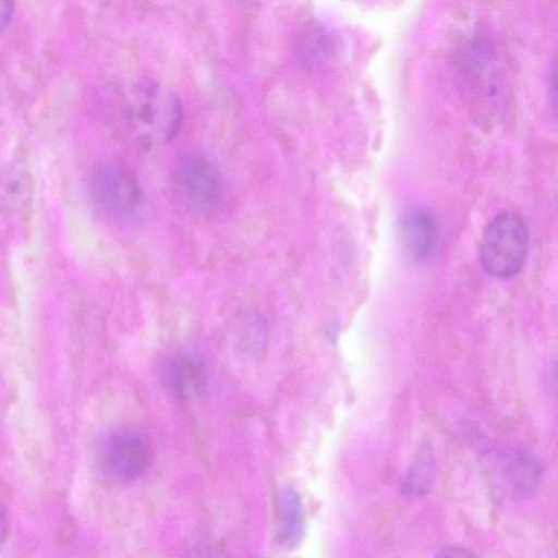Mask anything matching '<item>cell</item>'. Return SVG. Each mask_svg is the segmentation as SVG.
I'll use <instances>...</instances> for the list:
<instances>
[{
    "instance_id": "cell-1",
    "label": "cell",
    "mask_w": 558,
    "mask_h": 558,
    "mask_svg": "<svg viewBox=\"0 0 558 558\" xmlns=\"http://www.w3.org/2000/svg\"><path fill=\"white\" fill-rule=\"evenodd\" d=\"M116 124L133 145L149 149L171 141L182 123V105L175 94L150 78L126 86L119 95Z\"/></svg>"
},
{
    "instance_id": "cell-2",
    "label": "cell",
    "mask_w": 558,
    "mask_h": 558,
    "mask_svg": "<svg viewBox=\"0 0 558 558\" xmlns=\"http://www.w3.org/2000/svg\"><path fill=\"white\" fill-rule=\"evenodd\" d=\"M168 191L179 209L198 219L218 216L229 201L228 186L219 168L204 153L194 149L174 158Z\"/></svg>"
},
{
    "instance_id": "cell-3",
    "label": "cell",
    "mask_w": 558,
    "mask_h": 558,
    "mask_svg": "<svg viewBox=\"0 0 558 558\" xmlns=\"http://www.w3.org/2000/svg\"><path fill=\"white\" fill-rule=\"evenodd\" d=\"M529 250V231L522 217L512 211L497 214L487 225L480 245L484 269L499 278L517 275Z\"/></svg>"
},
{
    "instance_id": "cell-4",
    "label": "cell",
    "mask_w": 558,
    "mask_h": 558,
    "mask_svg": "<svg viewBox=\"0 0 558 558\" xmlns=\"http://www.w3.org/2000/svg\"><path fill=\"white\" fill-rule=\"evenodd\" d=\"M88 187L93 204L105 216L129 218L142 206L140 181L134 171L122 161L110 159L96 166Z\"/></svg>"
},
{
    "instance_id": "cell-5",
    "label": "cell",
    "mask_w": 558,
    "mask_h": 558,
    "mask_svg": "<svg viewBox=\"0 0 558 558\" xmlns=\"http://www.w3.org/2000/svg\"><path fill=\"white\" fill-rule=\"evenodd\" d=\"M485 466L492 481L509 497L526 498L538 487L542 468L532 452L522 448H499L486 453Z\"/></svg>"
},
{
    "instance_id": "cell-6",
    "label": "cell",
    "mask_w": 558,
    "mask_h": 558,
    "mask_svg": "<svg viewBox=\"0 0 558 558\" xmlns=\"http://www.w3.org/2000/svg\"><path fill=\"white\" fill-rule=\"evenodd\" d=\"M151 458L148 441L134 432H121L104 444L100 464L105 475L114 483H129L141 476Z\"/></svg>"
},
{
    "instance_id": "cell-7",
    "label": "cell",
    "mask_w": 558,
    "mask_h": 558,
    "mask_svg": "<svg viewBox=\"0 0 558 558\" xmlns=\"http://www.w3.org/2000/svg\"><path fill=\"white\" fill-rule=\"evenodd\" d=\"M398 232L401 248L410 260L421 263L434 253L438 228L428 208L414 206L407 209L400 218Z\"/></svg>"
},
{
    "instance_id": "cell-8",
    "label": "cell",
    "mask_w": 558,
    "mask_h": 558,
    "mask_svg": "<svg viewBox=\"0 0 558 558\" xmlns=\"http://www.w3.org/2000/svg\"><path fill=\"white\" fill-rule=\"evenodd\" d=\"M33 177L22 161H11L0 170V210L15 214L32 199Z\"/></svg>"
},
{
    "instance_id": "cell-9",
    "label": "cell",
    "mask_w": 558,
    "mask_h": 558,
    "mask_svg": "<svg viewBox=\"0 0 558 558\" xmlns=\"http://www.w3.org/2000/svg\"><path fill=\"white\" fill-rule=\"evenodd\" d=\"M304 508L298 490L292 486L281 489L278 500V539L287 548L296 546L304 532Z\"/></svg>"
},
{
    "instance_id": "cell-10",
    "label": "cell",
    "mask_w": 558,
    "mask_h": 558,
    "mask_svg": "<svg viewBox=\"0 0 558 558\" xmlns=\"http://www.w3.org/2000/svg\"><path fill=\"white\" fill-rule=\"evenodd\" d=\"M168 378L172 390L178 396L187 398L202 388L205 381V368L193 357H179L171 362Z\"/></svg>"
},
{
    "instance_id": "cell-11",
    "label": "cell",
    "mask_w": 558,
    "mask_h": 558,
    "mask_svg": "<svg viewBox=\"0 0 558 558\" xmlns=\"http://www.w3.org/2000/svg\"><path fill=\"white\" fill-rule=\"evenodd\" d=\"M435 473V463L433 453L422 450L412 468L409 471L404 483V490L412 495L426 494L433 484Z\"/></svg>"
},
{
    "instance_id": "cell-12",
    "label": "cell",
    "mask_w": 558,
    "mask_h": 558,
    "mask_svg": "<svg viewBox=\"0 0 558 558\" xmlns=\"http://www.w3.org/2000/svg\"><path fill=\"white\" fill-rule=\"evenodd\" d=\"M435 558H477V556L463 546L450 545L442 548Z\"/></svg>"
},
{
    "instance_id": "cell-13",
    "label": "cell",
    "mask_w": 558,
    "mask_h": 558,
    "mask_svg": "<svg viewBox=\"0 0 558 558\" xmlns=\"http://www.w3.org/2000/svg\"><path fill=\"white\" fill-rule=\"evenodd\" d=\"M13 13V2L0 0V33L9 24Z\"/></svg>"
},
{
    "instance_id": "cell-14",
    "label": "cell",
    "mask_w": 558,
    "mask_h": 558,
    "mask_svg": "<svg viewBox=\"0 0 558 558\" xmlns=\"http://www.w3.org/2000/svg\"><path fill=\"white\" fill-rule=\"evenodd\" d=\"M9 514L7 508L0 502V545L4 542L9 533Z\"/></svg>"
}]
</instances>
